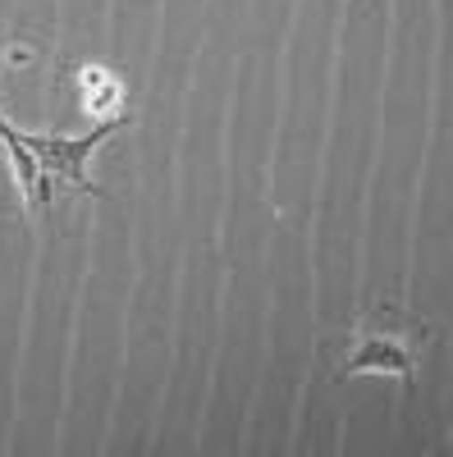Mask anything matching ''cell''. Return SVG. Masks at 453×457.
<instances>
[{
	"mask_svg": "<svg viewBox=\"0 0 453 457\" xmlns=\"http://www.w3.org/2000/svg\"><path fill=\"white\" fill-rule=\"evenodd\" d=\"M357 370H381V375L412 379V370H417V348H412V338L398 334V329H366L339 375H357Z\"/></svg>",
	"mask_w": 453,
	"mask_h": 457,
	"instance_id": "6da1fadb",
	"label": "cell"
},
{
	"mask_svg": "<svg viewBox=\"0 0 453 457\" xmlns=\"http://www.w3.org/2000/svg\"><path fill=\"white\" fill-rule=\"evenodd\" d=\"M0 142H5L10 151V165H14V183H19V193H23V206L28 211H46V193H42V170H37V156H32V142L0 114Z\"/></svg>",
	"mask_w": 453,
	"mask_h": 457,
	"instance_id": "7a4b0ae2",
	"label": "cell"
},
{
	"mask_svg": "<svg viewBox=\"0 0 453 457\" xmlns=\"http://www.w3.org/2000/svg\"><path fill=\"white\" fill-rule=\"evenodd\" d=\"M115 96H120V87L105 69H83V105L88 110H110Z\"/></svg>",
	"mask_w": 453,
	"mask_h": 457,
	"instance_id": "3957f363",
	"label": "cell"
}]
</instances>
